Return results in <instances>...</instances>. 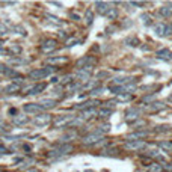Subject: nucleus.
Segmentation results:
<instances>
[{"label": "nucleus", "instance_id": "obj_1", "mask_svg": "<svg viewBox=\"0 0 172 172\" xmlns=\"http://www.w3.org/2000/svg\"><path fill=\"white\" fill-rule=\"evenodd\" d=\"M54 69H56L54 67H45V68L33 69V71L29 73V77L33 78V80H39V78H44V77H47L48 74H52Z\"/></svg>", "mask_w": 172, "mask_h": 172}, {"label": "nucleus", "instance_id": "obj_2", "mask_svg": "<svg viewBox=\"0 0 172 172\" xmlns=\"http://www.w3.org/2000/svg\"><path fill=\"white\" fill-rule=\"evenodd\" d=\"M74 119V116L73 115H59V116H56L54 121H53V127H56V129H62V127H67L71 124V121Z\"/></svg>", "mask_w": 172, "mask_h": 172}, {"label": "nucleus", "instance_id": "obj_3", "mask_svg": "<svg viewBox=\"0 0 172 172\" xmlns=\"http://www.w3.org/2000/svg\"><path fill=\"white\" fill-rule=\"evenodd\" d=\"M154 33L157 35V36H171L172 27L168 26V24H163V23H159V24L154 27Z\"/></svg>", "mask_w": 172, "mask_h": 172}, {"label": "nucleus", "instance_id": "obj_4", "mask_svg": "<svg viewBox=\"0 0 172 172\" xmlns=\"http://www.w3.org/2000/svg\"><path fill=\"white\" fill-rule=\"evenodd\" d=\"M33 122L38 127H45V125H48V124L52 122V115H50V113H39V115L35 118Z\"/></svg>", "mask_w": 172, "mask_h": 172}, {"label": "nucleus", "instance_id": "obj_5", "mask_svg": "<svg viewBox=\"0 0 172 172\" xmlns=\"http://www.w3.org/2000/svg\"><path fill=\"white\" fill-rule=\"evenodd\" d=\"M24 112L26 113H32V115H39V113H43V107L39 106L38 103H27L24 104Z\"/></svg>", "mask_w": 172, "mask_h": 172}, {"label": "nucleus", "instance_id": "obj_6", "mask_svg": "<svg viewBox=\"0 0 172 172\" xmlns=\"http://www.w3.org/2000/svg\"><path fill=\"white\" fill-rule=\"evenodd\" d=\"M56 47H58V43H56L54 39H47V41L41 45V50H43V53H50V52H53Z\"/></svg>", "mask_w": 172, "mask_h": 172}, {"label": "nucleus", "instance_id": "obj_7", "mask_svg": "<svg viewBox=\"0 0 172 172\" xmlns=\"http://www.w3.org/2000/svg\"><path fill=\"white\" fill-rule=\"evenodd\" d=\"M139 113H140V110H139L138 107H130V109L125 110V119L129 121V122L130 121H133V119H138Z\"/></svg>", "mask_w": 172, "mask_h": 172}, {"label": "nucleus", "instance_id": "obj_8", "mask_svg": "<svg viewBox=\"0 0 172 172\" xmlns=\"http://www.w3.org/2000/svg\"><path fill=\"white\" fill-rule=\"evenodd\" d=\"M144 146H145L144 140H131V142H127V144L124 145V148H125V149H136V151H139V149H142Z\"/></svg>", "mask_w": 172, "mask_h": 172}, {"label": "nucleus", "instance_id": "obj_9", "mask_svg": "<svg viewBox=\"0 0 172 172\" xmlns=\"http://www.w3.org/2000/svg\"><path fill=\"white\" fill-rule=\"evenodd\" d=\"M71 151H73V145H62L56 151H52L50 155H63V154H69Z\"/></svg>", "mask_w": 172, "mask_h": 172}, {"label": "nucleus", "instance_id": "obj_10", "mask_svg": "<svg viewBox=\"0 0 172 172\" xmlns=\"http://www.w3.org/2000/svg\"><path fill=\"white\" fill-rule=\"evenodd\" d=\"M38 104L43 107V110H44V109H53V107H56L58 103H56V100H53V98H43Z\"/></svg>", "mask_w": 172, "mask_h": 172}, {"label": "nucleus", "instance_id": "obj_11", "mask_svg": "<svg viewBox=\"0 0 172 172\" xmlns=\"http://www.w3.org/2000/svg\"><path fill=\"white\" fill-rule=\"evenodd\" d=\"M44 89H45V83H36L35 86H32V88H29V89H27V92H26V94L38 95L39 92H43Z\"/></svg>", "mask_w": 172, "mask_h": 172}, {"label": "nucleus", "instance_id": "obj_12", "mask_svg": "<svg viewBox=\"0 0 172 172\" xmlns=\"http://www.w3.org/2000/svg\"><path fill=\"white\" fill-rule=\"evenodd\" d=\"M145 136H148V131H134V133H131V134H127L125 139L131 142V140H140V139L145 138Z\"/></svg>", "mask_w": 172, "mask_h": 172}, {"label": "nucleus", "instance_id": "obj_13", "mask_svg": "<svg viewBox=\"0 0 172 172\" xmlns=\"http://www.w3.org/2000/svg\"><path fill=\"white\" fill-rule=\"evenodd\" d=\"M97 140H101V134H98V133H95V131L89 133L88 136L83 138V142H85V144H95Z\"/></svg>", "mask_w": 172, "mask_h": 172}, {"label": "nucleus", "instance_id": "obj_14", "mask_svg": "<svg viewBox=\"0 0 172 172\" xmlns=\"http://www.w3.org/2000/svg\"><path fill=\"white\" fill-rule=\"evenodd\" d=\"M91 73H92L91 67H89V68H80L77 71V77L80 78V80H83V82H86L88 78L91 77Z\"/></svg>", "mask_w": 172, "mask_h": 172}, {"label": "nucleus", "instance_id": "obj_15", "mask_svg": "<svg viewBox=\"0 0 172 172\" xmlns=\"http://www.w3.org/2000/svg\"><path fill=\"white\" fill-rule=\"evenodd\" d=\"M95 6H97V11L101 14V15H106L107 12H109V3H106V2H95Z\"/></svg>", "mask_w": 172, "mask_h": 172}, {"label": "nucleus", "instance_id": "obj_16", "mask_svg": "<svg viewBox=\"0 0 172 172\" xmlns=\"http://www.w3.org/2000/svg\"><path fill=\"white\" fill-rule=\"evenodd\" d=\"M164 107H166V104H164V103H162V101H155V103H153L151 106H148V107H146V110L153 113V112H159V110H163Z\"/></svg>", "mask_w": 172, "mask_h": 172}, {"label": "nucleus", "instance_id": "obj_17", "mask_svg": "<svg viewBox=\"0 0 172 172\" xmlns=\"http://www.w3.org/2000/svg\"><path fill=\"white\" fill-rule=\"evenodd\" d=\"M97 115H98V112L95 110L94 107H92V109L89 107V109H86V110H83V112H82V118H86V119H91V118H95Z\"/></svg>", "mask_w": 172, "mask_h": 172}, {"label": "nucleus", "instance_id": "obj_18", "mask_svg": "<svg viewBox=\"0 0 172 172\" xmlns=\"http://www.w3.org/2000/svg\"><path fill=\"white\" fill-rule=\"evenodd\" d=\"M20 91V83L18 82H14V83H11L5 88V92L6 94H12V92H18Z\"/></svg>", "mask_w": 172, "mask_h": 172}, {"label": "nucleus", "instance_id": "obj_19", "mask_svg": "<svg viewBox=\"0 0 172 172\" xmlns=\"http://www.w3.org/2000/svg\"><path fill=\"white\" fill-rule=\"evenodd\" d=\"M29 122V118H27L26 115H17L15 118H14V124L15 125H24Z\"/></svg>", "mask_w": 172, "mask_h": 172}, {"label": "nucleus", "instance_id": "obj_20", "mask_svg": "<svg viewBox=\"0 0 172 172\" xmlns=\"http://www.w3.org/2000/svg\"><path fill=\"white\" fill-rule=\"evenodd\" d=\"M133 97L131 94H127V92H122V94L118 95V100H116V103H121V101H130Z\"/></svg>", "mask_w": 172, "mask_h": 172}, {"label": "nucleus", "instance_id": "obj_21", "mask_svg": "<svg viewBox=\"0 0 172 172\" xmlns=\"http://www.w3.org/2000/svg\"><path fill=\"white\" fill-rule=\"evenodd\" d=\"M160 14H162L163 17H171L172 15V6H163V8H160Z\"/></svg>", "mask_w": 172, "mask_h": 172}, {"label": "nucleus", "instance_id": "obj_22", "mask_svg": "<svg viewBox=\"0 0 172 172\" xmlns=\"http://www.w3.org/2000/svg\"><path fill=\"white\" fill-rule=\"evenodd\" d=\"M116 153H118L116 149H104V151H101V155L103 157H115V155H118Z\"/></svg>", "mask_w": 172, "mask_h": 172}, {"label": "nucleus", "instance_id": "obj_23", "mask_svg": "<svg viewBox=\"0 0 172 172\" xmlns=\"http://www.w3.org/2000/svg\"><path fill=\"white\" fill-rule=\"evenodd\" d=\"M85 18H86V24H88V26H89V24H92V21H94V14L91 12V9H88V11H86Z\"/></svg>", "mask_w": 172, "mask_h": 172}, {"label": "nucleus", "instance_id": "obj_24", "mask_svg": "<svg viewBox=\"0 0 172 172\" xmlns=\"http://www.w3.org/2000/svg\"><path fill=\"white\" fill-rule=\"evenodd\" d=\"M125 44H129V45H131V47H136L139 44V39L136 38V36H131V38H127L125 39Z\"/></svg>", "mask_w": 172, "mask_h": 172}, {"label": "nucleus", "instance_id": "obj_25", "mask_svg": "<svg viewBox=\"0 0 172 172\" xmlns=\"http://www.w3.org/2000/svg\"><path fill=\"white\" fill-rule=\"evenodd\" d=\"M116 15H118V11H116L115 8H110V9H109V12L106 14V17L110 18V20H115V18H116Z\"/></svg>", "mask_w": 172, "mask_h": 172}, {"label": "nucleus", "instance_id": "obj_26", "mask_svg": "<svg viewBox=\"0 0 172 172\" xmlns=\"http://www.w3.org/2000/svg\"><path fill=\"white\" fill-rule=\"evenodd\" d=\"M163 171V168H162V164L159 163H153L149 166V172H162Z\"/></svg>", "mask_w": 172, "mask_h": 172}, {"label": "nucleus", "instance_id": "obj_27", "mask_svg": "<svg viewBox=\"0 0 172 172\" xmlns=\"http://www.w3.org/2000/svg\"><path fill=\"white\" fill-rule=\"evenodd\" d=\"M5 76H8V77H20V74H18L15 69H12V68H8V69H6ZM20 78H21V77H20Z\"/></svg>", "mask_w": 172, "mask_h": 172}, {"label": "nucleus", "instance_id": "obj_28", "mask_svg": "<svg viewBox=\"0 0 172 172\" xmlns=\"http://www.w3.org/2000/svg\"><path fill=\"white\" fill-rule=\"evenodd\" d=\"M110 113H112V109H101L98 115H100V118H109Z\"/></svg>", "mask_w": 172, "mask_h": 172}, {"label": "nucleus", "instance_id": "obj_29", "mask_svg": "<svg viewBox=\"0 0 172 172\" xmlns=\"http://www.w3.org/2000/svg\"><path fill=\"white\" fill-rule=\"evenodd\" d=\"M82 88V85L78 83V82H74V83H71V85L68 86V91L69 92H74V91H77V89H80Z\"/></svg>", "mask_w": 172, "mask_h": 172}, {"label": "nucleus", "instance_id": "obj_30", "mask_svg": "<svg viewBox=\"0 0 172 172\" xmlns=\"http://www.w3.org/2000/svg\"><path fill=\"white\" fill-rule=\"evenodd\" d=\"M159 146H160V148H163V149L171 151V149H172V142H159Z\"/></svg>", "mask_w": 172, "mask_h": 172}, {"label": "nucleus", "instance_id": "obj_31", "mask_svg": "<svg viewBox=\"0 0 172 172\" xmlns=\"http://www.w3.org/2000/svg\"><path fill=\"white\" fill-rule=\"evenodd\" d=\"M9 52L12 53V54H18V53L21 52V47H20V45H11V47H9Z\"/></svg>", "mask_w": 172, "mask_h": 172}, {"label": "nucleus", "instance_id": "obj_32", "mask_svg": "<svg viewBox=\"0 0 172 172\" xmlns=\"http://www.w3.org/2000/svg\"><path fill=\"white\" fill-rule=\"evenodd\" d=\"M68 60V58H53V59H50V62H53V63H63V62H67Z\"/></svg>", "mask_w": 172, "mask_h": 172}, {"label": "nucleus", "instance_id": "obj_33", "mask_svg": "<svg viewBox=\"0 0 172 172\" xmlns=\"http://www.w3.org/2000/svg\"><path fill=\"white\" fill-rule=\"evenodd\" d=\"M52 95H56V97H62V88H60V86H56V88H53Z\"/></svg>", "mask_w": 172, "mask_h": 172}, {"label": "nucleus", "instance_id": "obj_34", "mask_svg": "<svg viewBox=\"0 0 172 172\" xmlns=\"http://www.w3.org/2000/svg\"><path fill=\"white\" fill-rule=\"evenodd\" d=\"M104 92V88H95V89H92L89 94L91 95H100V94H103Z\"/></svg>", "mask_w": 172, "mask_h": 172}, {"label": "nucleus", "instance_id": "obj_35", "mask_svg": "<svg viewBox=\"0 0 172 172\" xmlns=\"http://www.w3.org/2000/svg\"><path fill=\"white\" fill-rule=\"evenodd\" d=\"M5 33H8V27L0 23V35H5Z\"/></svg>", "mask_w": 172, "mask_h": 172}, {"label": "nucleus", "instance_id": "obj_36", "mask_svg": "<svg viewBox=\"0 0 172 172\" xmlns=\"http://www.w3.org/2000/svg\"><path fill=\"white\" fill-rule=\"evenodd\" d=\"M62 80H63V83H71V82H73V76H65V77L62 78Z\"/></svg>", "mask_w": 172, "mask_h": 172}, {"label": "nucleus", "instance_id": "obj_37", "mask_svg": "<svg viewBox=\"0 0 172 172\" xmlns=\"http://www.w3.org/2000/svg\"><path fill=\"white\" fill-rule=\"evenodd\" d=\"M98 77L101 78V77H109V73H106V71H100L98 73Z\"/></svg>", "mask_w": 172, "mask_h": 172}, {"label": "nucleus", "instance_id": "obj_38", "mask_svg": "<svg viewBox=\"0 0 172 172\" xmlns=\"http://www.w3.org/2000/svg\"><path fill=\"white\" fill-rule=\"evenodd\" d=\"M140 18H142V21H144L145 24H148V18H149V15H148V14H144Z\"/></svg>", "mask_w": 172, "mask_h": 172}, {"label": "nucleus", "instance_id": "obj_39", "mask_svg": "<svg viewBox=\"0 0 172 172\" xmlns=\"http://www.w3.org/2000/svg\"><path fill=\"white\" fill-rule=\"evenodd\" d=\"M6 65H5V63H0V73H3V74H5V73H6Z\"/></svg>", "mask_w": 172, "mask_h": 172}, {"label": "nucleus", "instance_id": "obj_40", "mask_svg": "<svg viewBox=\"0 0 172 172\" xmlns=\"http://www.w3.org/2000/svg\"><path fill=\"white\" fill-rule=\"evenodd\" d=\"M106 106H107V107H113V106H115V104H116V100H115V101H106Z\"/></svg>", "mask_w": 172, "mask_h": 172}, {"label": "nucleus", "instance_id": "obj_41", "mask_svg": "<svg viewBox=\"0 0 172 172\" xmlns=\"http://www.w3.org/2000/svg\"><path fill=\"white\" fill-rule=\"evenodd\" d=\"M6 153H8V149H6L3 145H0V154H6Z\"/></svg>", "mask_w": 172, "mask_h": 172}, {"label": "nucleus", "instance_id": "obj_42", "mask_svg": "<svg viewBox=\"0 0 172 172\" xmlns=\"http://www.w3.org/2000/svg\"><path fill=\"white\" fill-rule=\"evenodd\" d=\"M153 98H154V95H148V97H145V98H144V100H142V101H151V100H153Z\"/></svg>", "mask_w": 172, "mask_h": 172}, {"label": "nucleus", "instance_id": "obj_43", "mask_svg": "<svg viewBox=\"0 0 172 172\" xmlns=\"http://www.w3.org/2000/svg\"><path fill=\"white\" fill-rule=\"evenodd\" d=\"M71 18H74L76 21H77V20H80V17H78V15H76V14H71Z\"/></svg>", "mask_w": 172, "mask_h": 172}, {"label": "nucleus", "instance_id": "obj_44", "mask_svg": "<svg viewBox=\"0 0 172 172\" xmlns=\"http://www.w3.org/2000/svg\"><path fill=\"white\" fill-rule=\"evenodd\" d=\"M58 80H59L58 77H53V78H52V83H58Z\"/></svg>", "mask_w": 172, "mask_h": 172}, {"label": "nucleus", "instance_id": "obj_45", "mask_svg": "<svg viewBox=\"0 0 172 172\" xmlns=\"http://www.w3.org/2000/svg\"><path fill=\"white\" fill-rule=\"evenodd\" d=\"M2 47H3V44H2V43H0V53H2V52H3V48H2Z\"/></svg>", "mask_w": 172, "mask_h": 172}, {"label": "nucleus", "instance_id": "obj_46", "mask_svg": "<svg viewBox=\"0 0 172 172\" xmlns=\"http://www.w3.org/2000/svg\"><path fill=\"white\" fill-rule=\"evenodd\" d=\"M27 172H39L38 169H32V171H27Z\"/></svg>", "mask_w": 172, "mask_h": 172}, {"label": "nucleus", "instance_id": "obj_47", "mask_svg": "<svg viewBox=\"0 0 172 172\" xmlns=\"http://www.w3.org/2000/svg\"><path fill=\"white\" fill-rule=\"evenodd\" d=\"M169 101H172V95H171V97H169Z\"/></svg>", "mask_w": 172, "mask_h": 172}, {"label": "nucleus", "instance_id": "obj_48", "mask_svg": "<svg viewBox=\"0 0 172 172\" xmlns=\"http://www.w3.org/2000/svg\"><path fill=\"white\" fill-rule=\"evenodd\" d=\"M0 172H2V169H0Z\"/></svg>", "mask_w": 172, "mask_h": 172}, {"label": "nucleus", "instance_id": "obj_49", "mask_svg": "<svg viewBox=\"0 0 172 172\" xmlns=\"http://www.w3.org/2000/svg\"><path fill=\"white\" fill-rule=\"evenodd\" d=\"M0 121H2V118H0Z\"/></svg>", "mask_w": 172, "mask_h": 172}]
</instances>
